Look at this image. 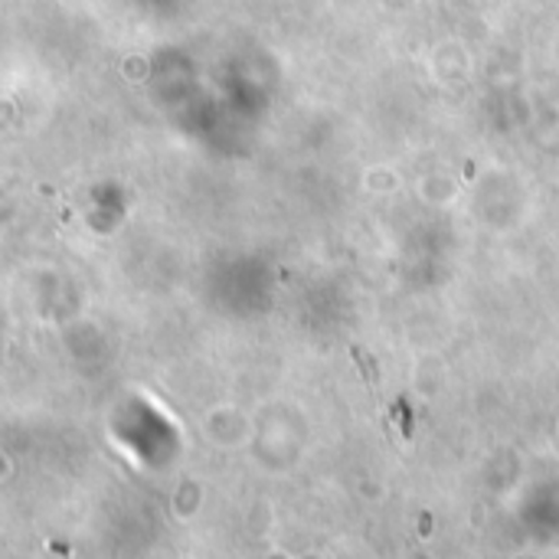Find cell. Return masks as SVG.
<instances>
[{"mask_svg":"<svg viewBox=\"0 0 559 559\" xmlns=\"http://www.w3.org/2000/svg\"><path fill=\"white\" fill-rule=\"evenodd\" d=\"M354 357H357V364H360V370H364V377H367V383H370V386L377 390V386H380V373H377V367H373V360H370V357H367L364 350H357V347H354Z\"/></svg>","mask_w":559,"mask_h":559,"instance_id":"1","label":"cell"}]
</instances>
